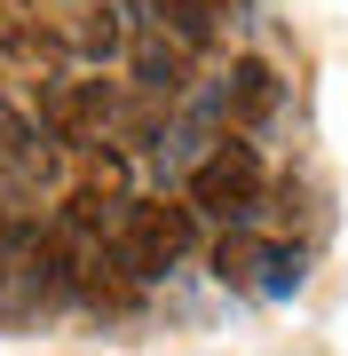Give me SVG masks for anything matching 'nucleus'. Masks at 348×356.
Listing matches in <instances>:
<instances>
[{
  "label": "nucleus",
  "mask_w": 348,
  "mask_h": 356,
  "mask_svg": "<svg viewBox=\"0 0 348 356\" xmlns=\"http://www.w3.org/2000/svg\"><path fill=\"white\" fill-rule=\"evenodd\" d=\"M222 111L230 119H270L277 111V72L261 64V56H238V64L222 72Z\"/></svg>",
  "instance_id": "0eeeda50"
},
{
  "label": "nucleus",
  "mask_w": 348,
  "mask_h": 356,
  "mask_svg": "<svg viewBox=\"0 0 348 356\" xmlns=\"http://www.w3.org/2000/svg\"><path fill=\"white\" fill-rule=\"evenodd\" d=\"M214 277L222 285H254L261 301H293L301 285H309V254L285 238H254V229H230V238L214 245Z\"/></svg>",
  "instance_id": "20e7f679"
},
{
  "label": "nucleus",
  "mask_w": 348,
  "mask_h": 356,
  "mask_svg": "<svg viewBox=\"0 0 348 356\" xmlns=\"http://www.w3.org/2000/svg\"><path fill=\"white\" fill-rule=\"evenodd\" d=\"M40 119H48L56 143L95 151V143L119 127V88L111 79H88V72H48L40 79Z\"/></svg>",
  "instance_id": "7ed1b4c3"
},
{
  "label": "nucleus",
  "mask_w": 348,
  "mask_h": 356,
  "mask_svg": "<svg viewBox=\"0 0 348 356\" xmlns=\"http://www.w3.org/2000/svg\"><path fill=\"white\" fill-rule=\"evenodd\" d=\"M127 8H135V24H158L182 48H206L222 24V0H127Z\"/></svg>",
  "instance_id": "423d86ee"
},
{
  "label": "nucleus",
  "mask_w": 348,
  "mask_h": 356,
  "mask_svg": "<svg viewBox=\"0 0 348 356\" xmlns=\"http://www.w3.org/2000/svg\"><path fill=\"white\" fill-rule=\"evenodd\" d=\"M135 88L151 95V103H174L182 88H190V48H182V40H167L158 24H135Z\"/></svg>",
  "instance_id": "39448f33"
},
{
  "label": "nucleus",
  "mask_w": 348,
  "mask_h": 356,
  "mask_svg": "<svg viewBox=\"0 0 348 356\" xmlns=\"http://www.w3.org/2000/svg\"><path fill=\"white\" fill-rule=\"evenodd\" d=\"M0 16H8V8H0ZM0 32H8V24H0Z\"/></svg>",
  "instance_id": "6e6552de"
},
{
  "label": "nucleus",
  "mask_w": 348,
  "mask_h": 356,
  "mask_svg": "<svg viewBox=\"0 0 348 356\" xmlns=\"http://www.w3.org/2000/svg\"><path fill=\"white\" fill-rule=\"evenodd\" d=\"M261 198H270V175H261V151L238 135H222L206 159L190 166V214H206L222 229H254Z\"/></svg>",
  "instance_id": "f257e3e1"
},
{
  "label": "nucleus",
  "mask_w": 348,
  "mask_h": 356,
  "mask_svg": "<svg viewBox=\"0 0 348 356\" xmlns=\"http://www.w3.org/2000/svg\"><path fill=\"white\" fill-rule=\"evenodd\" d=\"M190 238H198V214H190V206L135 198L127 214H119V229H111V269H127L135 285H151V277H167V269L190 254Z\"/></svg>",
  "instance_id": "f03ea898"
}]
</instances>
